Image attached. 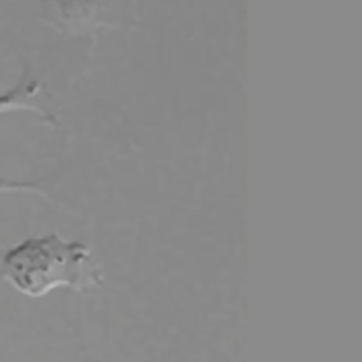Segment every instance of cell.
I'll use <instances>...</instances> for the list:
<instances>
[{
  "label": "cell",
  "mask_w": 362,
  "mask_h": 362,
  "mask_svg": "<svg viewBox=\"0 0 362 362\" xmlns=\"http://www.w3.org/2000/svg\"><path fill=\"white\" fill-rule=\"evenodd\" d=\"M3 277L17 291L41 297L66 286L90 291L103 286V272L88 245L57 233L28 238L3 257Z\"/></svg>",
  "instance_id": "1"
},
{
  "label": "cell",
  "mask_w": 362,
  "mask_h": 362,
  "mask_svg": "<svg viewBox=\"0 0 362 362\" xmlns=\"http://www.w3.org/2000/svg\"><path fill=\"white\" fill-rule=\"evenodd\" d=\"M3 192H40L41 187L33 181H0V194Z\"/></svg>",
  "instance_id": "2"
}]
</instances>
